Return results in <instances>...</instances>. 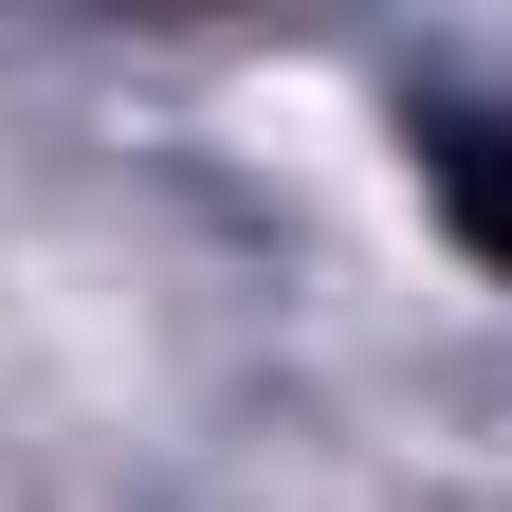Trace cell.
I'll use <instances>...</instances> for the list:
<instances>
[{
	"mask_svg": "<svg viewBox=\"0 0 512 512\" xmlns=\"http://www.w3.org/2000/svg\"><path fill=\"white\" fill-rule=\"evenodd\" d=\"M421 183H439V220H458L476 256H512V128L494 110H439L421 128Z\"/></svg>",
	"mask_w": 512,
	"mask_h": 512,
	"instance_id": "1",
	"label": "cell"
}]
</instances>
